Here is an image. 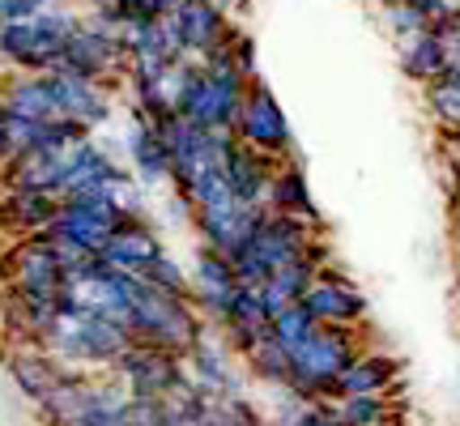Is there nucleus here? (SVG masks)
Listing matches in <instances>:
<instances>
[{
  "instance_id": "obj_26",
  "label": "nucleus",
  "mask_w": 460,
  "mask_h": 426,
  "mask_svg": "<svg viewBox=\"0 0 460 426\" xmlns=\"http://www.w3.org/2000/svg\"><path fill=\"white\" fill-rule=\"evenodd\" d=\"M269 209L298 213V217L320 222V213H315V197H312V180H307V171H303V163H298L295 154H290V158H281L278 171H273V183H269Z\"/></svg>"
},
{
  "instance_id": "obj_36",
  "label": "nucleus",
  "mask_w": 460,
  "mask_h": 426,
  "mask_svg": "<svg viewBox=\"0 0 460 426\" xmlns=\"http://www.w3.org/2000/svg\"><path fill=\"white\" fill-rule=\"evenodd\" d=\"M119 9H124V17H166L180 0H115Z\"/></svg>"
},
{
  "instance_id": "obj_15",
  "label": "nucleus",
  "mask_w": 460,
  "mask_h": 426,
  "mask_svg": "<svg viewBox=\"0 0 460 426\" xmlns=\"http://www.w3.org/2000/svg\"><path fill=\"white\" fill-rule=\"evenodd\" d=\"M171 22H175V31H180V43L188 51V60H205L214 48H222L230 39V31L239 26V22H230L222 9H214L209 0H180L175 9H171Z\"/></svg>"
},
{
  "instance_id": "obj_41",
  "label": "nucleus",
  "mask_w": 460,
  "mask_h": 426,
  "mask_svg": "<svg viewBox=\"0 0 460 426\" xmlns=\"http://www.w3.org/2000/svg\"><path fill=\"white\" fill-rule=\"evenodd\" d=\"M94 4H107V0H94Z\"/></svg>"
},
{
  "instance_id": "obj_6",
  "label": "nucleus",
  "mask_w": 460,
  "mask_h": 426,
  "mask_svg": "<svg viewBox=\"0 0 460 426\" xmlns=\"http://www.w3.org/2000/svg\"><path fill=\"white\" fill-rule=\"evenodd\" d=\"M56 68H68L77 77H90V82H102V85H119L124 73H128V60H124V48H119V26L102 22V17H82L77 31L68 34L65 43V56Z\"/></svg>"
},
{
  "instance_id": "obj_31",
  "label": "nucleus",
  "mask_w": 460,
  "mask_h": 426,
  "mask_svg": "<svg viewBox=\"0 0 460 426\" xmlns=\"http://www.w3.org/2000/svg\"><path fill=\"white\" fill-rule=\"evenodd\" d=\"M312 328H315V315L307 312L303 303H290V307H281V312L269 320V333H273V337H278L286 350H295V345L303 342Z\"/></svg>"
},
{
  "instance_id": "obj_3",
  "label": "nucleus",
  "mask_w": 460,
  "mask_h": 426,
  "mask_svg": "<svg viewBox=\"0 0 460 426\" xmlns=\"http://www.w3.org/2000/svg\"><path fill=\"white\" fill-rule=\"evenodd\" d=\"M367 337L362 328H337V324H315L303 342L290 350V388L307 401H329L337 388V376L345 362L358 354Z\"/></svg>"
},
{
  "instance_id": "obj_22",
  "label": "nucleus",
  "mask_w": 460,
  "mask_h": 426,
  "mask_svg": "<svg viewBox=\"0 0 460 426\" xmlns=\"http://www.w3.org/2000/svg\"><path fill=\"white\" fill-rule=\"evenodd\" d=\"M273 171H278V158H269V154L243 146V141L234 137V146H230V154H226V183L243 205H269Z\"/></svg>"
},
{
  "instance_id": "obj_21",
  "label": "nucleus",
  "mask_w": 460,
  "mask_h": 426,
  "mask_svg": "<svg viewBox=\"0 0 460 426\" xmlns=\"http://www.w3.org/2000/svg\"><path fill=\"white\" fill-rule=\"evenodd\" d=\"M396 65L405 73V82L430 85L435 77H444L447 65H452L447 34L427 26V31H413V34H405V39H396Z\"/></svg>"
},
{
  "instance_id": "obj_33",
  "label": "nucleus",
  "mask_w": 460,
  "mask_h": 426,
  "mask_svg": "<svg viewBox=\"0 0 460 426\" xmlns=\"http://www.w3.org/2000/svg\"><path fill=\"white\" fill-rule=\"evenodd\" d=\"M410 4H418L422 13H427V22L435 26L439 34H452L460 22V0H410Z\"/></svg>"
},
{
  "instance_id": "obj_38",
  "label": "nucleus",
  "mask_w": 460,
  "mask_h": 426,
  "mask_svg": "<svg viewBox=\"0 0 460 426\" xmlns=\"http://www.w3.org/2000/svg\"><path fill=\"white\" fill-rule=\"evenodd\" d=\"M4 82H9V73L0 68V102H4Z\"/></svg>"
},
{
  "instance_id": "obj_28",
  "label": "nucleus",
  "mask_w": 460,
  "mask_h": 426,
  "mask_svg": "<svg viewBox=\"0 0 460 426\" xmlns=\"http://www.w3.org/2000/svg\"><path fill=\"white\" fill-rule=\"evenodd\" d=\"M422 90H427V111L439 124V132H444L447 141H460V73L447 68L444 77H435Z\"/></svg>"
},
{
  "instance_id": "obj_8",
  "label": "nucleus",
  "mask_w": 460,
  "mask_h": 426,
  "mask_svg": "<svg viewBox=\"0 0 460 426\" xmlns=\"http://www.w3.org/2000/svg\"><path fill=\"white\" fill-rule=\"evenodd\" d=\"M234 137L243 146L261 149L269 158H290L295 154V129H290V115L278 102V94L264 85V77L247 82L243 107H239V120H234Z\"/></svg>"
},
{
  "instance_id": "obj_1",
  "label": "nucleus",
  "mask_w": 460,
  "mask_h": 426,
  "mask_svg": "<svg viewBox=\"0 0 460 426\" xmlns=\"http://www.w3.org/2000/svg\"><path fill=\"white\" fill-rule=\"evenodd\" d=\"M132 345V333L119 320H107V315L94 312H77V307H60V315L51 320L48 337H43V350L60 362L65 371H77V376H99V371H111L115 359Z\"/></svg>"
},
{
  "instance_id": "obj_35",
  "label": "nucleus",
  "mask_w": 460,
  "mask_h": 426,
  "mask_svg": "<svg viewBox=\"0 0 460 426\" xmlns=\"http://www.w3.org/2000/svg\"><path fill=\"white\" fill-rule=\"evenodd\" d=\"M60 4V0H0V26L9 22H26V17H39L43 9Z\"/></svg>"
},
{
  "instance_id": "obj_19",
  "label": "nucleus",
  "mask_w": 460,
  "mask_h": 426,
  "mask_svg": "<svg viewBox=\"0 0 460 426\" xmlns=\"http://www.w3.org/2000/svg\"><path fill=\"white\" fill-rule=\"evenodd\" d=\"M4 367H9V376H13L17 393L31 396L34 405L65 379V367L43 350V342H9V350H4Z\"/></svg>"
},
{
  "instance_id": "obj_17",
  "label": "nucleus",
  "mask_w": 460,
  "mask_h": 426,
  "mask_svg": "<svg viewBox=\"0 0 460 426\" xmlns=\"http://www.w3.org/2000/svg\"><path fill=\"white\" fill-rule=\"evenodd\" d=\"M163 252H166L163 235L149 226V217H146V213H132L128 222L115 230L107 244H102L99 256L111 264V269H124V273H137V278H141V273H146V269L158 261Z\"/></svg>"
},
{
  "instance_id": "obj_25",
  "label": "nucleus",
  "mask_w": 460,
  "mask_h": 426,
  "mask_svg": "<svg viewBox=\"0 0 460 426\" xmlns=\"http://www.w3.org/2000/svg\"><path fill=\"white\" fill-rule=\"evenodd\" d=\"M0 107L9 115H22V120H56L60 115L48 73H13L4 82V102Z\"/></svg>"
},
{
  "instance_id": "obj_20",
  "label": "nucleus",
  "mask_w": 460,
  "mask_h": 426,
  "mask_svg": "<svg viewBox=\"0 0 460 426\" xmlns=\"http://www.w3.org/2000/svg\"><path fill=\"white\" fill-rule=\"evenodd\" d=\"M56 213H60V197L56 192H39V188H4L0 192V226L9 230L13 239L48 235Z\"/></svg>"
},
{
  "instance_id": "obj_34",
  "label": "nucleus",
  "mask_w": 460,
  "mask_h": 426,
  "mask_svg": "<svg viewBox=\"0 0 460 426\" xmlns=\"http://www.w3.org/2000/svg\"><path fill=\"white\" fill-rule=\"evenodd\" d=\"M230 51H234V65H239V73H243L247 82H256V77H261V60H256V39H252L243 26H234V34H230Z\"/></svg>"
},
{
  "instance_id": "obj_5",
  "label": "nucleus",
  "mask_w": 460,
  "mask_h": 426,
  "mask_svg": "<svg viewBox=\"0 0 460 426\" xmlns=\"http://www.w3.org/2000/svg\"><path fill=\"white\" fill-rule=\"evenodd\" d=\"M82 17L68 4H51L39 17L26 22H9L0 26V65L17 68V73H51L65 56L68 34L77 31Z\"/></svg>"
},
{
  "instance_id": "obj_24",
  "label": "nucleus",
  "mask_w": 460,
  "mask_h": 426,
  "mask_svg": "<svg viewBox=\"0 0 460 426\" xmlns=\"http://www.w3.org/2000/svg\"><path fill=\"white\" fill-rule=\"evenodd\" d=\"M269 307H264V298H261V286H239V295H234V303H230V312L222 315V337L230 342V350L243 359L252 345L261 342V337H269Z\"/></svg>"
},
{
  "instance_id": "obj_11",
  "label": "nucleus",
  "mask_w": 460,
  "mask_h": 426,
  "mask_svg": "<svg viewBox=\"0 0 460 426\" xmlns=\"http://www.w3.org/2000/svg\"><path fill=\"white\" fill-rule=\"evenodd\" d=\"M261 209L264 205H243L234 192H226V197L209 200V205H197L188 222H192V230L200 235L205 247H214L222 256H234V252L247 244V235L256 230Z\"/></svg>"
},
{
  "instance_id": "obj_9",
  "label": "nucleus",
  "mask_w": 460,
  "mask_h": 426,
  "mask_svg": "<svg viewBox=\"0 0 460 426\" xmlns=\"http://www.w3.org/2000/svg\"><path fill=\"white\" fill-rule=\"evenodd\" d=\"M111 376L128 388V396H171L180 384H188V367H183V354H171L163 345H146L132 342L119 359H115Z\"/></svg>"
},
{
  "instance_id": "obj_14",
  "label": "nucleus",
  "mask_w": 460,
  "mask_h": 426,
  "mask_svg": "<svg viewBox=\"0 0 460 426\" xmlns=\"http://www.w3.org/2000/svg\"><path fill=\"white\" fill-rule=\"evenodd\" d=\"M48 77H51V90H56V102H60V115L85 124L90 132L102 129V124L111 120V111H115V102H111L115 90L111 85L77 77V73H68V68H51Z\"/></svg>"
},
{
  "instance_id": "obj_18",
  "label": "nucleus",
  "mask_w": 460,
  "mask_h": 426,
  "mask_svg": "<svg viewBox=\"0 0 460 426\" xmlns=\"http://www.w3.org/2000/svg\"><path fill=\"white\" fill-rule=\"evenodd\" d=\"M401 384V359L379 350V345H362L354 359L345 362V371L337 376L332 396H367V393H393ZM329 396V401H332Z\"/></svg>"
},
{
  "instance_id": "obj_23",
  "label": "nucleus",
  "mask_w": 460,
  "mask_h": 426,
  "mask_svg": "<svg viewBox=\"0 0 460 426\" xmlns=\"http://www.w3.org/2000/svg\"><path fill=\"white\" fill-rule=\"evenodd\" d=\"M124 149H128V163H132L137 183H146V188H163V183H171V154H166L163 137H158V129L149 124L146 115L132 111Z\"/></svg>"
},
{
  "instance_id": "obj_2",
  "label": "nucleus",
  "mask_w": 460,
  "mask_h": 426,
  "mask_svg": "<svg viewBox=\"0 0 460 426\" xmlns=\"http://www.w3.org/2000/svg\"><path fill=\"white\" fill-rule=\"evenodd\" d=\"M315 239H324V222L312 217H298V213H281V209H261V222L247 235V244L230 256L239 286H264L273 269L298 261Z\"/></svg>"
},
{
  "instance_id": "obj_32",
  "label": "nucleus",
  "mask_w": 460,
  "mask_h": 426,
  "mask_svg": "<svg viewBox=\"0 0 460 426\" xmlns=\"http://www.w3.org/2000/svg\"><path fill=\"white\" fill-rule=\"evenodd\" d=\"M379 22L388 26V34H393V39H405V34L427 31V26H430L427 13H422L418 4H410V0H393V4H379Z\"/></svg>"
},
{
  "instance_id": "obj_7",
  "label": "nucleus",
  "mask_w": 460,
  "mask_h": 426,
  "mask_svg": "<svg viewBox=\"0 0 460 426\" xmlns=\"http://www.w3.org/2000/svg\"><path fill=\"white\" fill-rule=\"evenodd\" d=\"M0 269H4V286L26 298H60L65 290V261L48 235L13 239Z\"/></svg>"
},
{
  "instance_id": "obj_12",
  "label": "nucleus",
  "mask_w": 460,
  "mask_h": 426,
  "mask_svg": "<svg viewBox=\"0 0 460 426\" xmlns=\"http://www.w3.org/2000/svg\"><path fill=\"white\" fill-rule=\"evenodd\" d=\"M128 183H137V175L115 163L94 137H85V141H77V146L65 149V183H60V200L82 197V192H119V188H128Z\"/></svg>"
},
{
  "instance_id": "obj_29",
  "label": "nucleus",
  "mask_w": 460,
  "mask_h": 426,
  "mask_svg": "<svg viewBox=\"0 0 460 426\" xmlns=\"http://www.w3.org/2000/svg\"><path fill=\"white\" fill-rule=\"evenodd\" d=\"M243 362H247V371H252V379H261L264 388H290V350L273 333L252 345L243 354Z\"/></svg>"
},
{
  "instance_id": "obj_10",
  "label": "nucleus",
  "mask_w": 460,
  "mask_h": 426,
  "mask_svg": "<svg viewBox=\"0 0 460 426\" xmlns=\"http://www.w3.org/2000/svg\"><path fill=\"white\" fill-rule=\"evenodd\" d=\"M303 307L315 315V324H337V328H367V315H371L367 295L337 264H324L315 273V281L303 295Z\"/></svg>"
},
{
  "instance_id": "obj_4",
  "label": "nucleus",
  "mask_w": 460,
  "mask_h": 426,
  "mask_svg": "<svg viewBox=\"0 0 460 426\" xmlns=\"http://www.w3.org/2000/svg\"><path fill=\"white\" fill-rule=\"evenodd\" d=\"M205 328L209 324L200 320V312L192 307V298L166 295V290H158V286H149L146 278L137 281L132 312H128L132 342L163 345V350H171V354H188Z\"/></svg>"
},
{
  "instance_id": "obj_40",
  "label": "nucleus",
  "mask_w": 460,
  "mask_h": 426,
  "mask_svg": "<svg viewBox=\"0 0 460 426\" xmlns=\"http://www.w3.org/2000/svg\"><path fill=\"white\" fill-rule=\"evenodd\" d=\"M329 426H341V422H337V418H332V422H329Z\"/></svg>"
},
{
  "instance_id": "obj_30",
  "label": "nucleus",
  "mask_w": 460,
  "mask_h": 426,
  "mask_svg": "<svg viewBox=\"0 0 460 426\" xmlns=\"http://www.w3.org/2000/svg\"><path fill=\"white\" fill-rule=\"evenodd\" d=\"M141 278L149 281V286H158V290H166V295H180V298H192V273L183 269L171 252H163L158 261L149 264Z\"/></svg>"
},
{
  "instance_id": "obj_16",
  "label": "nucleus",
  "mask_w": 460,
  "mask_h": 426,
  "mask_svg": "<svg viewBox=\"0 0 460 426\" xmlns=\"http://www.w3.org/2000/svg\"><path fill=\"white\" fill-rule=\"evenodd\" d=\"M324 264H332V252L324 239H315L298 261L281 264V269H273L269 273V281L261 286V298L264 307H269V315H278L281 307H290V303H303V295H307V286L315 281V273L324 269Z\"/></svg>"
},
{
  "instance_id": "obj_27",
  "label": "nucleus",
  "mask_w": 460,
  "mask_h": 426,
  "mask_svg": "<svg viewBox=\"0 0 460 426\" xmlns=\"http://www.w3.org/2000/svg\"><path fill=\"white\" fill-rule=\"evenodd\" d=\"M329 410L341 426H401V405H396L393 393L332 396Z\"/></svg>"
},
{
  "instance_id": "obj_13",
  "label": "nucleus",
  "mask_w": 460,
  "mask_h": 426,
  "mask_svg": "<svg viewBox=\"0 0 460 426\" xmlns=\"http://www.w3.org/2000/svg\"><path fill=\"white\" fill-rule=\"evenodd\" d=\"M192 307L200 312L205 324H222V315L230 312V303L239 295V273L234 261L214 252V247H197V261H192Z\"/></svg>"
},
{
  "instance_id": "obj_39",
  "label": "nucleus",
  "mask_w": 460,
  "mask_h": 426,
  "mask_svg": "<svg viewBox=\"0 0 460 426\" xmlns=\"http://www.w3.org/2000/svg\"><path fill=\"white\" fill-rule=\"evenodd\" d=\"M371 4H393V0H371Z\"/></svg>"
},
{
  "instance_id": "obj_37",
  "label": "nucleus",
  "mask_w": 460,
  "mask_h": 426,
  "mask_svg": "<svg viewBox=\"0 0 460 426\" xmlns=\"http://www.w3.org/2000/svg\"><path fill=\"white\" fill-rule=\"evenodd\" d=\"M209 4H214V9H222V13H226L230 22H234V17H239V13L247 9V0H209Z\"/></svg>"
}]
</instances>
